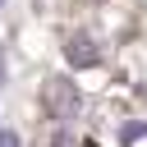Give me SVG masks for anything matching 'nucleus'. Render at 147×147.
<instances>
[{"label":"nucleus","mask_w":147,"mask_h":147,"mask_svg":"<svg viewBox=\"0 0 147 147\" xmlns=\"http://www.w3.org/2000/svg\"><path fill=\"white\" fill-rule=\"evenodd\" d=\"M41 101H46V110H51V115H74L78 92H74V83H69V78H46V83H41Z\"/></svg>","instance_id":"obj_1"},{"label":"nucleus","mask_w":147,"mask_h":147,"mask_svg":"<svg viewBox=\"0 0 147 147\" xmlns=\"http://www.w3.org/2000/svg\"><path fill=\"white\" fill-rule=\"evenodd\" d=\"M0 147H18V138H14V129H0Z\"/></svg>","instance_id":"obj_3"},{"label":"nucleus","mask_w":147,"mask_h":147,"mask_svg":"<svg viewBox=\"0 0 147 147\" xmlns=\"http://www.w3.org/2000/svg\"><path fill=\"white\" fill-rule=\"evenodd\" d=\"M69 60H74V64H92V60H96V46L78 37V41H69Z\"/></svg>","instance_id":"obj_2"},{"label":"nucleus","mask_w":147,"mask_h":147,"mask_svg":"<svg viewBox=\"0 0 147 147\" xmlns=\"http://www.w3.org/2000/svg\"><path fill=\"white\" fill-rule=\"evenodd\" d=\"M0 5H5V0H0Z\"/></svg>","instance_id":"obj_4"}]
</instances>
